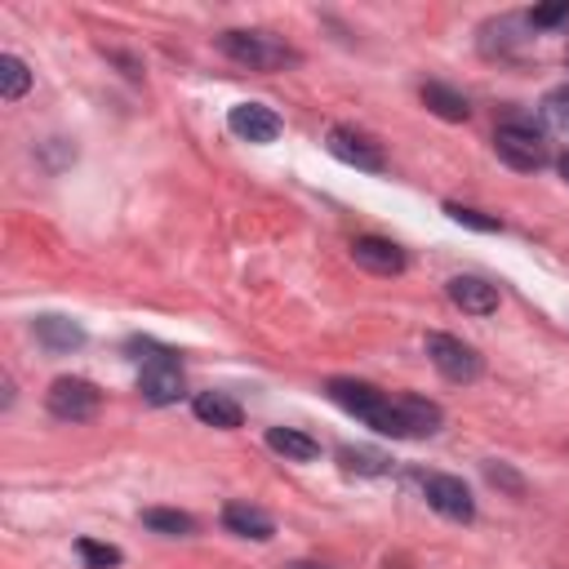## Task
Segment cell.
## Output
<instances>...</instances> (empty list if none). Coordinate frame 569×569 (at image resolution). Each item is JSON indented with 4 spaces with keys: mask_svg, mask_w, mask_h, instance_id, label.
I'll return each instance as SVG.
<instances>
[{
    "mask_svg": "<svg viewBox=\"0 0 569 569\" xmlns=\"http://www.w3.org/2000/svg\"><path fill=\"white\" fill-rule=\"evenodd\" d=\"M228 129L241 138V142H276L280 138V116L271 112V107H263V103H236L232 112H228Z\"/></svg>",
    "mask_w": 569,
    "mask_h": 569,
    "instance_id": "9c48e42d",
    "label": "cell"
},
{
    "mask_svg": "<svg viewBox=\"0 0 569 569\" xmlns=\"http://www.w3.org/2000/svg\"><path fill=\"white\" fill-rule=\"evenodd\" d=\"M422 103L432 107L441 120H467V98L463 94H454V90H445V85H422Z\"/></svg>",
    "mask_w": 569,
    "mask_h": 569,
    "instance_id": "d6986e66",
    "label": "cell"
},
{
    "mask_svg": "<svg viewBox=\"0 0 569 569\" xmlns=\"http://www.w3.org/2000/svg\"><path fill=\"white\" fill-rule=\"evenodd\" d=\"M267 445H271L276 454H284L290 463H312V458L321 454V445H316L312 437L294 432V427H271V432H267Z\"/></svg>",
    "mask_w": 569,
    "mask_h": 569,
    "instance_id": "2e32d148",
    "label": "cell"
},
{
    "mask_svg": "<svg viewBox=\"0 0 569 569\" xmlns=\"http://www.w3.org/2000/svg\"><path fill=\"white\" fill-rule=\"evenodd\" d=\"M565 58H569V54H565Z\"/></svg>",
    "mask_w": 569,
    "mask_h": 569,
    "instance_id": "484cf974",
    "label": "cell"
},
{
    "mask_svg": "<svg viewBox=\"0 0 569 569\" xmlns=\"http://www.w3.org/2000/svg\"><path fill=\"white\" fill-rule=\"evenodd\" d=\"M329 152L342 161V165H356V170H365V174H383V148L361 133V129H347V125H334L329 129Z\"/></svg>",
    "mask_w": 569,
    "mask_h": 569,
    "instance_id": "8992f818",
    "label": "cell"
},
{
    "mask_svg": "<svg viewBox=\"0 0 569 569\" xmlns=\"http://www.w3.org/2000/svg\"><path fill=\"white\" fill-rule=\"evenodd\" d=\"M556 165H560V178H565V183H569V152H565V156H560V161H556Z\"/></svg>",
    "mask_w": 569,
    "mask_h": 569,
    "instance_id": "d4e9b609",
    "label": "cell"
},
{
    "mask_svg": "<svg viewBox=\"0 0 569 569\" xmlns=\"http://www.w3.org/2000/svg\"><path fill=\"white\" fill-rule=\"evenodd\" d=\"M493 152L503 156L512 170H521V174H534V170H543V165L551 161L547 138H543L534 125H525V120L498 125V129H493Z\"/></svg>",
    "mask_w": 569,
    "mask_h": 569,
    "instance_id": "7a4b0ae2",
    "label": "cell"
},
{
    "mask_svg": "<svg viewBox=\"0 0 569 569\" xmlns=\"http://www.w3.org/2000/svg\"><path fill=\"white\" fill-rule=\"evenodd\" d=\"M543 120L556 129V133H569V85H560V90H551L547 98H543Z\"/></svg>",
    "mask_w": 569,
    "mask_h": 569,
    "instance_id": "44dd1931",
    "label": "cell"
},
{
    "mask_svg": "<svg viewBox=\"0 0 569 569\" xmlns=\"http://www.w3.org/2000/svg\"><path fill=\"white\" fill-rule=\"evenodd\" d=\"M338 463H342L347 472H361V476H383V472H387V458H383L379 450H351V445H342V450H338Z\"/></svg>",
    "mask_w": 569,
    "mask_h": 569,
    "instance_id": "ffe728a7",
    "label": "cell"
},
{
    "mask_svg": "<svg viewBox=\"0 0 569 569\" xmlns=\"http://www.w3.org/2000/svg\"><path fill=\"white\" fill-rule=\"evenodd\" d=\"M36 338L49 347V351H77L85 342V329L67 316H36Z\"/></svg>",
    "mask_w": 569,
    "mask_h": 569,
    "instance_id": "9a60e30c",
    "label": "cell"
},
{
    "mask_svg": "<svg viewBox=\"0 0 569 569\" xmlns=\"http://www.w3.org/2000/svg\"><path fill=\"white\" fill-rule=\"evenodd\" d=\"M351 258H356V267H365L374 276H400L405 271V254L387 236H356L351 241Z\"/></svg>",
    "mask_w": 569,
    "mask_h": 569,
    "instance_id": "30bf717a",
    "label": "cell"
},
{
    "mask_svg": "<svg viewBox=\"0 0 569 569\" xmlns=\"http://www.w3.org/2000/svg\"><path fill=\"white\" fill-rule=\"evenodd\" d=\"M422 493L427 503H432V512H441L445 521H472L476 516V503H472V489L458 480V476H427L422 480Z\"/></svg>",
    "mask_w": 569,
    "mask_h": 569,
    "instance_id": "ba28073f",
    "label": "cell"
},
{
    "mask_svg": "<svg viewBox=\"0 0 569 569\" xmlns=\"http://www.w3.org/2000/svg\"><path fill=\"white\" fill-rule=\"evenodd\" d=\"M138 392H142V400H148V405H174L183 396V370H178V361L170 351L152 356V361L142 365Z\"/></svg>",
    "mask_w": 569,
    "mask_h": 569,
    "instance_id": "52a82bcc",
    "label": "cell"
},
{
    "mask_svg": "<svg viewBox=\"0 0 569 569\" xmlns=\"http://www.w3.org/2000/svg\"><path fill=\"white\" fill-rule=\"evenodd\" d=\"M77 551H81V560H85L90 569H116V565H120V551L107 547V543H94V538H81Z\"/></svg>",
    "mask_w": 569,
    "mask_h": 569,
    "instance_id": "7402d4cb",
    "label": "cell"
},
{
    "mask_svg": "<svg viewBox=\"0 0 569 569\" xmlns=\"http://www.w3.org/2000/svg\"><path fill=\"white\" fill-rule=\"evenodd\" d=\"M98 400H103V392H98L94 383H85V379H58V383L49 387V396H45L49 414L62 418V422H85V418H94V414H98Z\"/></svg>",
    "mask_w": 569,
    "mask_h": 569,
    "instance_id": "5b68a950",
    "label": "cell"
},
{
    "mask_svg": "<svg viewBox=\"0 0 569 569\" xmlns=\"http://www.w3.org/2000/svg\"><path fill=\"white\" fill-rule=\"evenodd\" d=\"M445 294H450L454 307H463L472 316H493L498 312V290L489 280H480V276H454L445 284Z\"/></svg>",
    "mask_w": 569,
    "mask_h": 569,
    "instance_id": "8fae6325",
    "label": "cell"
},
{
    "mask_svg": "<svg viewBox=\"0 0 569 569\" xmlns=\"http://www.w3.org/2000/svg\"><path fill=\"white\" fill-rule=\"evenodd\" d=\"M400 418H405V432L409 437H437L441 422H445L441 405L422 400V396H400Z\"/></svg>",
    "mask_w": 569,
    "mask_h": 569,
    "instance_id": "5bb4252c",
    "label": "cell"
},
{
    "mask_svg": "<svg viewBox=\"0 0 569 569\" xmlns=\"http://www.w3.org/2000/svg\"><path fill=\"white\" fill-rule=\"evenodd\" d=\"M142 525H148L152 534H165V538H187L196 534V521L187 512H174V508H148L142 512Z\"/></svg>",
    "mask_w": 569,
    "mask_h": 569,
    "instance_id": "ac0fdd59",
    "label": "cell"
},
{
    "mask_svg": "<svg viewBox=\"0 0 569 569\" xmlns=\"http://www.w3.org/2000/svg\"><path fill=\"white\" fill-rule=\"evenodd\" d=\"M191 409H196V418H200V422H209V427H223V432H236V427L245 422L241 405H236L232 396H223V392H200Z\"/></svg>",
    "mask_w": 569,
    "mask_h": 569,
    "instance_id": "4fadbf2b",
    "label": "cell"
},
{
    "mask_svg": "<svg viewBox=\"0 0 569 569\" xmlns=\"http://www.w3.org/2000/svg\"><path fill=\"white\" fill-rule=\"evenodd\" d=\"M530 23H534V27H560V23H569V0H560V5H543V10H534Z\"/></svg>",
    "mask_w": 569,
    "mask_h": 569,
    "instance_id": "cb8c5ba5",
    "label": "cell"
},
{
    "mask_svg": "<svg viewBox=\"0 0 569 569\" xmlns=\"http://www.w3.org/2000/svg\"><path fill=\"white\" fill-rule=\"evenodd\" d=\"M223 525L241 538H254V543H267L276 534V521L263 512V508H249V503H228L223 508Z\"/></svg>",
    "mask_w": 569,
    "mask_h": 569,
    "instance_id": "7c38bea8",
    "label": "cell"
},
{
    "mask_svg": "<svg viewBox=\"0 0 569 569\" xmlns=\"http://www.w3.org/2000/svg\"><path fill=\"white\" fill-rule=\"evenodd\" d=\"M219 49H223L228 58L254 67V71H276V67H284V62H299L294 49L276 45V40L263 36V32H223V36H219Z\"/></svg>",
    "mask_w": 569,
    "mask_h": 569,
    "instance_id": "3957f363",
    "label": "cell"
},
{
    "mask_svg": "<svg viewBox=\"0 0 569 569\" xmlns=\"http://www.w3.org/2000/svg\"><path fill=\"white\" fill-rule=\"evenodd\" d=\"M445 213L454 223H463V228H476V232H503V223L498 219H485V213H476V209H463V205H445Z\"/></svg>",
    "mask_w": 569,
    "mask_h": 569,
    "instance_id": "603a6c76",
    "label": "cell"
},
{
    "mask_svg": "<svg viewBox=\"0 0 569 569\" xmlns=\"http://www.w3.org/2000/svg\"><path fill=\"white\" fill-rule=\"evenodd\" d=\"M329 400L334 405H342L347 414H356L361 422H370L374 432H383V437H396V441H405L409 432H405V418H400V400H392V396H383L379 387H370V383H356V379H329Z\"/></svg>",
    "mask_w": 569,
    "mask_h": 569,
    "instance_id": "6da1fadb",
    "label": "cell"
},
{
    "mask_svg": "<svg viewBox=\"0 0 569 569\" xmlns=\"http://www.w3.org/2000/svg\"><path fill=\"white\" fill-rule=\"evenodd\" d=\"M427 356H432V365H437L450 383H476V379H480V356H476V347H467L463 338L427 334Z\"/></svg>",
    "mask_w": 569,
    "mask_h": 569,
    "instance_id": "277c9868",
    "label": "cell"
},
{
    "mask_svg": "<svg viewBox=\"0 0 569 569\" xmlns=\"http://www.w3.org/2000/svg\"><path fill=\"white\" fill-rule=\"evenodd\" d=\"M32 90V71L19 54H0V98L5 103H19L23 94Z\"/></svg>",
    "mask_w": 569,
    "mask_h": 569,
    "instance_id": "e0dca14e",
    "label": "cell"
}]
</instances>
